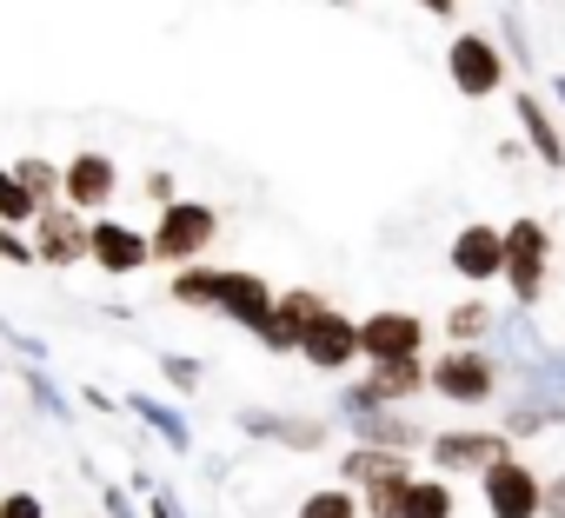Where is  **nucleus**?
Returning <instances> with one entry per match:
<instances>
[{"label": "nucleus", "instance_id": "obj_1", "mask_svg": "<svg viewBox=\"0 0 565 518\" xmlns=\"http://www.w3.org/2000/svg\"><path fill=\"white\" fill-rule=\"evenodd\" d=\"M486 511H492V518H539V511H545L539 478H532L512 452L486 465Z\"/></svg>", "mask_w": 565, "mask_h": 518}, {"label": "nucleus", "instance_id": "obj_2", "mask_svg": "<svg viewBox=\"0 0 565 518\" xmlns=\"http://www.w3.org/2000/svg\"><path fill=\"white\" fill-rule=\"evenodd\" d=\"M206 246H213V213L193 206V199H173V206L160 213V226H153V252L186 267V259H200Z\"/></svg>", "mask_w": 565, "mask_h": 518}, {"label": "nucleus", "instance_id": "obj_3", "mask_svg": "<svg viewBox=\"0 0 565 518\" xmlns=\"http://www.w3.org/2000/svg\"><path fill=\"white\" fill-rule=\"evenodd\" d=\"M545 226L539 219H512L505 226V280H512V293L519 300H539V287H545Z\"/></svg>", "mask_w": 565, "mask_h": 518}, {"label": "nucleus", "instance_id": "obj_4", "mask_svg": "<svg viewBox=\"0 0 565 518\" xmlns=\"http://www.w3.org/2000/svg\"><path fill=\"white\" fill-rule=\"evenodd\" d=\"M300 353L320 366V373H340V366H353L360 359V326L347 320V313H320V320H307L300 326Z\"/></svg>", "mask_w": 565, "mask_h": 518}, {"label": "nucleus", "instance_id": "obj_5", "mask_svg": "<svg viewBox=\"0 0 565 518\" xmlns=\"http://www.w3.org/2000/svg\"><path fill=\"white\" fill-rule=\"evenodd\" d=\"M81 252H87L81 206H41L34 213V259H47V267H74Z\"/></svg>", "mask_w": 565, "mask_h": 518}, {"label": "nucleus", "instance_id": "obj_6", "mask_svg": "<svg viewBox=\"0 0 565 518\" xmlns=\"http://www.w3.org/2000/svg\"><path fill=\"white\" fill-rule=\"evenodd\" d=\"M446 67H452V80H459V94H472V100H486V94L505 80L499 47H492V41H479V34H459V41H452V54H446Z\"/></svg>", "mask_w": 565, "mask_h": 518}, {"label": "nucleus", "instance_id": "obj_7", "mask_svg": "<svg viewBox=\"0 0 565 518\" xmlns=\"http://www.w3.org/2000/svg\"><path fill=\"white\" fill-rule=\"evenodd\" d=\"M147 252H153V239H140L134 226H114V219L87 226V259H94L100 273H140Z\"/></svg>", "mask_w": 565, "mask_h": 518}, {"label": "nucleus", "instance_id": "obj_8", "mask_svg": "<svg viewBox=\"0 0 565 518\" xmlns=\"http://www.w3.org/2000/svg\"><path fill=\"white\" fill-rule=\"evenodd\" d=\"M419 320L413 313H373V320H360V359H413L419 353Z\"/></svg>", "mask_w": 565, "mask_h": 518}, {"label": "nucleus", "instance_id": "obj_9", "mask_svg": "<svg viewBox=\"0 0 565 518\" xmlns=\"http://www.w3.org/2000/svg\"><path fill=\"white\" fill-rule=\"evenodd\" d=\"M452 267H459L466 280H499V273H505V233H492V226H459Z\"/></svg>", "mask_w": 565, "mask_h": 518}, {"label": "nucleus", "instance_id": "obj_10", "mask_svg": "<svg viewBox=\"0 0 565 518\" xmlns=\"http://www.w3.org/2000/svg\"><path fill=\"white\" fill-rule=\"evenodd\" d=\"M61 193H67V206H107L114 199V160L107 153H81L67 173H61Z\"/></svg>", "mask_w": 565, "mask_h": 518}, {"label": "nucleus", "instance_id": "obj_11", "mask_svg": "<svg viewBox=\"0 0 565 518\" xmlns=\"http://www.w3.org/2000/svg\"><path fill=\"white\" fill-rule=\"evenodd\" d=\"M220 313L259 333V326L273 320V287H266V280H253V273H226V280H220Z\"/></svg>", "mask_w": 565, "mask_h": 518}, {"label": "nucleus", "instance_id": "obj_12", "mask_svg": "<svg viewBox=\"0 0 565 518\" xmlns=\"http://www.w3.org/2000/svg\"><path fill=\"white\" fill-rule=\"evenodd\" d=\"M512 445L505 439H492V432H446V439H433V458L446 465V472H486L492 458H505Z\"/></svg>", "mask_w": 565, "mask_h": 518}, {"label": "nucleus", "instance_id": "obj_13", "mask_svg": "<svg viewBox=\"0 0 565 518\" xmlns=\"http://www.w3.org/2000/svg\"><path fill=\"white\" fill-rule=\"evenodd\" d=\"M433 386H439L446 399H486V392H492V366H486L479 353H452V359L433 373Z\"/></svg>", "mask_w": 565, "mask_h": 518}, {"label": "nucleus", "instance_id": "obj_14", "mask_svg": "<svg viewBox=\"0 0 565 518\" xmlns=\"http://www.w3.org/2000/svg\"><path fill=\"white\" fill-rule=\"evenodd\" d=\"M419 379H426V373H419V353H413V359H380V373H373V386H360V399H373V406H380V399H406Z\"/></svg>", "mask_w": 565, "mask_h": 518}, {"label": "nucleus", "instance_id": "obj_15", "mask_svg": "<svg viewBox=\"0 0 565 518\" xmlns=\"http://www.w3.org/2000/svg\"><path fill=\"white\" fill-rule=\"evenodd\" d=\"M220 280H226V273H206V267H186V273L173 280V300H180V306H220Z\"/></svg>", "mask_w": 565, "mask_h": 518}, {"label": "nucleus", "instance_id": "obj_16", "mask_svg": "<svg viewBox=\"0 0 565 518\" xmlns=\"http://www.w3.org/2000/svg\"><path fill=\"white\" fill-rule=\"evenodd\" d=\"M406 518H452V492L439 478H413L406 492Z\"/></svg>", "mask_w": 565, "mask_h": 518}, {"label": "nucleus", "instance_id": "obj_17", "mask_svg": "<svg viewBox=\"0 0 565 518\" xmlns=\"http://www.w3.org/2000/svg\"><path fill=\"white\" fill-rule=\"evenodd\" d=\"M41 213V199L14 180V173H0V219H8V226H21V219H34Z\"/></svg>", "mask_w": 565, "mask_h": 518}, {"label": "nucleus", "instance_id": "obj_18", "mask_svg": "<svg viewBox=\"0 0 565 518\" xmlns=\"http://www.w3.org/2000/svg\"><path fill=\"white\" fill-rule=\"evenodd\" d=\"M273 313L287 320V326H307V320H320V313H327V300H320V293H279V300H273Z\"/></svg>", "mask_w": 565, "mask_h": 518}, {"label": "nucleus", "instance_id": "obj_19", "mask_svg": "<svg viewBox=\"0 0 565 518\" xmlns=\"http://www.w3.org/2000/svg\"><path fill=\"white\" fill-rule=\"evenodd\" d=\"M300 518H360V505H353V492H313L300 505Z\"/></svg>", "mask_w": 565, "mask_h": 518}, {"label": "nucleus", "instance_id": "obj_20", "mask_svg": "<svg viewBox=\"0 0 565 518\" xmlns=\"http://www.w3.org/2000/svg\"><path fill=\"white\" fill-rule=\"evenodd\" d=\"M14 180H21L41 206H47V199H54V186H61V180H54V166H41V160H21V166H14Z\"/></svg>", "mask_w": 565, "mask_h": 518}, {"label": "nucleus", "instance_id": "obj_21", "mask_svg": "<svg viewBox=\"0 0 565 518\" xmlns=\"http://www.w3.org/2000/svg\"><path fill=\"white\" fill-rule=\"evenodd\" d=\"M519 114H525V127H532V140H539V153H545V160H552V166H558V160H565V147H558V140H552V127H545V114H539V107H532V100H519Z\"/></svg>", "mask_w": 565, "mask_h": 518}, {"label": "nucleus", "instance_id": "obj_22", "mask_svg": "<svg viewBox=\"0 0 565 518\" xmlns=\"http://www.w3.org/2000/svg\"><path fill=\"white\" fill-rule=\"evenodd\" d=\"M0 259H14V267H28V259H34V246H21V233L8 219H0Z\"/></svg>", "mask_w": 565, "mask_h": 518}, {"label": "nucleus", "instance_id": "obj_23", "mask_svg": "<svg viewBox=\"0 0 565 518\" xmlns=\"http://www.w3.org/2000/svg\"><path fill=\"white\" fill-rule=\"evenodd\" d=\"M0 518H41V498H34V492H14V498H0Z\"/></svg>", "mask_w": 565, "mask_h": 518}, {"label": "nucleus", "instance_id": "obj_24", "mask_svg": "<svg viewBox=\"0 0 565 518\" xmlns=\"http://www.w3.org/2000/svg\"><path fill=\"white\" fill-rule=\"evenodd\" d=\"M486 326V313L479 306H466V313H452V333H479Z\"/></svg>", "mask_w": 565, "mask_h": 518}, {"label": "nucleus", "instance_id": "obj_25", "mask_svg": "<svg viewBox=\"0 0 565 518\" xmlns=\"http://www.w3.org/2000/svg\"><path fill=\"white\" fill-rule=\"evenodd\" d=\"M545 505H552V518H565V478H558V485L545 492Z\"/></svg>", "mask_w": 565, "mask_h": 518}, {"label": "nucleus", "instance_id": "obj_26", "mask_svg": "<svg viewBox=\"0 0 565 518\" xmlns=\"http://www.w3.org/2000/svg\"><path fill=\"white\" fill-rule=\"evenodd\" d=\"M419 8H433V14H452V8H459V0H419Z\"/></svg>", "mask_w": 565, "mask_h": 518}]
</instances>
